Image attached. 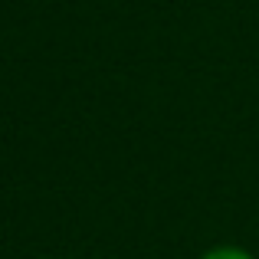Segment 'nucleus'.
I'll return each instance as SVG.
<instances>
[{"label":"nucleus","mask_w":259,"mask_h":259,"mask_svg":"<svg viewBox=\"0 0 259 259\" xmlns=\"http://www.w3.org/2000/svg\"><path fill=\"white\" fill-rule=\"evenodd\" d=\"M200 259H256L249 249H243V246H233V243H223V246H213V249H207Z\"/></svg>","instance_id":"nucleus-1"}]
</instances>
